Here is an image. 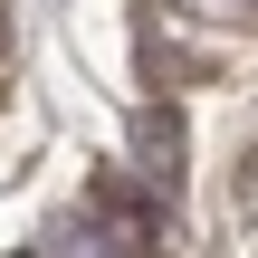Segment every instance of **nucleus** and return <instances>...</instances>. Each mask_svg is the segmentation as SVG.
I'll use <instances>...</instances> for the list:
<instances>
[{"mask_svg":"<svg viewBox=\"0 0 258 258\" xmlns=\"http://www.w3.org/2000/svg\"><path fill=\"white\" fill-rule=\"evenodd\" d=\"M134 144H144V172H153V182H172V172H182V124H172V115H144V124H134Z\"/></svg>","mask_w":258,"mask_h":258,"instance_id":"1","label":"nucleus"}]
</instances>
